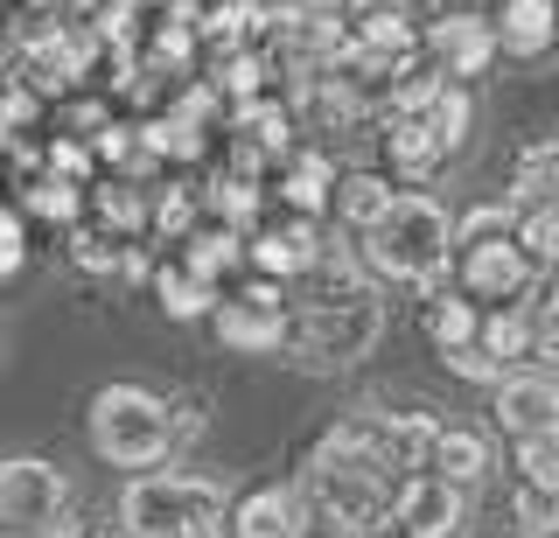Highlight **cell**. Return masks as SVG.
Listing matches in <instances>:
<instances>
[{"instance_id":"8fae6325","label":"cell","mask_w":559,"mask_h":538,"mask_svg":"<svg viewBox=\"0 0 559 538\" xmlns=\"http://www.w3.org/2000/svg\"><path fill=\"white\" fill-rule=\"evenodd\" d=\"M489 420H497V433H511V441H532V433L559 427V378L546 363L503 371L497 385H489Z\"/></svg>"},{"instance_id":"e0dca14e","label":"cell","mask_w":559,"mask_h":538,"mask_svg":"<svg viewBox=\"0 0 559 538\" xmlns=\"http://www.w3.org/2000/svg\"><path fill=\"white\" fill-rule=\"evenodd\" d=\"M392 203H399V182L384 176V168H343V176H336V196H329V217H336V231L357 246V238L371 231Z\"/></svg>"},{"instance_id":"d590c367","label":"cell","mask_w":559,"mask_h":538,"mask_svg":"<svg viewBox=\"0 0 559 538\" xmlns=\"http://www.w3.org/2000/svg\"><path fill=\"white\" fill-rule=\"evenodd\" d=\"M8 8H14V0H0V14H8Z\"/></svg>"},{"instance_id":"52a82bcc","label":"cell","mask_w":559,"mask_h":538,"mask_svg":"<svg viewBox=\"0 0 559 538\" xmlns=\"http://www.w3.org/2000/svg\"><path fill=\"white\" fill-rule=\"evenodd\" d=\"M70 511V476L43 455L0 462V531L8 538H57Z\"/></svg>"},{"instance_id":"7a4b0ae2","label":"cell","mask_w":559,"mask_h":538,"mask_svg":"<svg viewBox=\"0 0 559 538\" xmlns=\"http://www.w3.org/2000/svg\"><path fill=\"white\" fill-rule=\"evenodd\" d=\"M231 490L197 468H147L119 490V538H224Z\"/></svg>"},{"instance_id":"836d02e7","label":"cell","mask_w":559,"mask_h":538,"mask_svg":"<svg viewBox=\"0 0 559 538\" xmlns=\"http://www.w3.org/2000/svg\"><path fill=\"white\" fill-rule=\"evenodd\" d=\"M441 357H448V371H454V378H468V385H497V378H503V363H497V357H483L476 343H462V350H441Z\"/></svg>"},{"instance_id":"ac0fdd59","label":"cell","mask_w":559,"mask_h":538,"mask_svg":"<svg viewBox=\"0 0 559 538\" xmlns=\"http://www.w3.org/2000/svg\"><path fill=\"white\" fill-rule=\"evenodd\" d=\"M427 468L468 497V490H483V482L497 476V441H489L483 427H441V441H433Z\"/></svg>"},{"instance_id":"ba28073f","label":"cell","mask_w":559,"mask_h":538,"mask_svg":"<svg viewBox=\"0 0 559 538\" xmlns=\"http://www.w3.org/2000/svg\"><path fill=\"white\" fill-rule=\"evenodd\" d=\"M419 49L433 57V71H441L448 84H468V92H476V77H489V63H497V28H489L483 8H468V14H427Z\"/></svg>"},{"instance_id":"4316f807","label":"cell","mask_w":559,"mask_h":538,"mask_svg":"<svg viewBox=\"0 0 559 538\" xmlns=\"http://www.w3.org/2000/svg\"><path fill=\"white\" fill-rule=\"evenodd\" d=\"M14 211H22V217H43V224H63V231H70V224H84V189L35 168V176L22 182V203H14Z\"/></svg>"},{"instance_id":"8d00e7d4","label":"cell","mask_w":559,"mask_h":538,"mask_svg":"<svg viewBox=\"0 0 559 538\" xmlns=\"http://www.w3.org/2000/svg\"><path fill=\"white\" fill-rule=\"evenodd\" d=\"M552 538H559V531H552Z\"/></svg>"},{"instance_id":"83f0119b","label":"cell","mask_w":559,"mask_h":538,"mask_svg":"<svg viewBox=\"0 0 559 538\" xmlns=\"http://www.w3.org/2000/svg\"><path fill=\"white\" fill-rule=\"evenodd\" d=\"M511 238L538 273H559V203H518Z\"/></svg>"},{"instance_id":"30bf717a","label":"cell","mask_w":559,"mask_h":538,"mask_svg":"<svg viewBox=\"0 0 559 538\" xmlns=\"http://www.w3.org/2000/svg\"><path fill=\"white\" fill-rule=\"evenodd\" d=\"M322 246H329V231H322L314 217H280V224H259V231L245 238V273L294 287V280H308V273H314Z\"/></svg>"},{"instance_id":"d6986e66","label":"cell","mask_w":559,"mask_h":538,"mask_svg":"<svg viewBox=\"0 0 559 538\" xmlns=\"http://www.w3.org/2000/svg\"><path fill=\"white\" fill-rule=\"evenodd\" d=\"M175 259H182V266L197 273L210 294H224L231 280H245V231H224V224L203 217L197 231L182 238V252H175Z\"/></svg>"},{"instance_id":"277c9868","label":"cell","mask_w":559,"mask_h":538,"mask_svg":"<svg viewBox=\"0 0 559 538\" xmlns=\"http://www.w3.org/2000/svg\"><path fill=\"white\" fill-rule=\"evenodd\" d=\"M384 336V301L349 294V301H294L287 308V363L301 371H349L357 357H371V343Z\"/></svg>"},{"instance_id":"6da1fadb","label":"cell","mask_w":559,"mask_h":538,"mask_svg":"<svg viewBox=\"0 0 559 538\" xmlns=\"http://www.w3.org/2000/svg\"><path fill=\"white\" fill-rule=\"evenodd\" d=\"M357 252H364V273H378V280L433 287L454 259V211L433 189H399V203L357 238Z\"/></svg>"},{"instance_id":"d6a6232c","label":"cell","mask_w":559,"mask_h":538,"mask_svg":"<svg viewBox=\"0 0 559 538\" xmlns=\"http://www.w3.org/2000/svg\"><path fill=\"white\" fill-rule=\"evenodd\" d=\"M511 511H518L524 538H552V531H559V497H538V490H524V482H518Z\"/></svg>"},{"instance_id":"1f68e13d","label":"cell","mask_w":559,"mask_h":538,"mask_svg":"<svg viewBox=\"0 0 559 538\" xmlns=\"http://www.w3.org/2000/svg\"><path fill=\"white\" fill-rule=\"evenodd\" d=\"M22 266H28V217L14 203H0V280H14Z\"/></svg>"},{"instance_id":"8992f818","label":"cell","mask_w":559,"mask_h":538,"mask_svg":"<svg viewBox=\"0 0 559 538\" xmlns=\"http://www.w3.org/2000/svg\"><path fill=\"white\" fill-rule=\"evenodd\" d=\"M538 266L518 252L511 231H454V259H448V287L468 294L476 308H518L532 294Z\"/></svg>"},{"instance_id":"5b68a950","label":"cell","mask_w":559,"mask_h":538,"mask_svg":"<svg viewBox=\"0 0 559 538\" xmlns=\"http://www.w3.org/2000/svg\"><path fill=\"white\" fill-rule=\"evenodd\" d=\"M301 511H308V538H392V482L364 476V468L301 462Z\"/></svg>"},{"instance_id":"f1b7e54d","label":"cell","mask_w":559,"mask_h":538,"mask_svg":"<svg viewBox=\"0 0 559 538\" xmlns=\"http://www.w3.org/2000/svg\"><path fill=\"white\" fill-rule=\"evenodd\" d=\"M511 462H518V482L538 497H559V427L532 433V441H511Z\"/></svg>"},{"instance_id":"cb8c5ba5","label":"cell","mask_w":559,"mask_h":538,"mask_svg":"<svg viewBox=\"0 0 559 538\" xmlns=\"http://www.w3.org/2000/svg\"><path fill=\"white\" fill-rule=\"evenodd\" d=\"M197 224H203V189H197V182L175 176V182H162V189L147 196V238H162V246H182Z\"/></svg>"},{"instance_id":"4fadbf2b","label":"cell","mask_w":559,"mask_h":538,"mask_svg":"<svg viewBox=\"0 0 559 538\" xmlns=\"http://www.w3.org/2000/svg\"><path fill=\"white\" fill-rule=\"evenodd\" d=\"M336 176H343V168L329 162L322 147H308V141H294V147L273 162V189H280V203H287V217H314V224L329 217Z\"/></svg>"},{"instance_id":"d4e9b609","label":"cell","mask_w":559,"mask_h":538,"mask_svg":"<svg viewBox=\"0 0 559 538\" xmlns=\"http://www.w3.org/2000/svg\"><path fill=\"white\" fill-rule=\"evenodd\" d=\"M511 203H559V133H538V141L518 147Z\"/></svg>"},{"instance_id":"4dcf8cb0","label":"cell","mask_w":559,"mask_h":538,"mask_svg":"<svg viewBox=\"0 0 559 538\" xmlns=\"http://www.w3.org/2000/svg\"><path fill=\"white\" fill-rule=\"evenodd\" d=\"M70 266L78 273H119V238L98 231V224H70Z\"/></svg>"},{"instance_id":"44dd1931","label":"cell","mask_w":559,"mask_h":538,"mask_svg":"<svg viewBox=\"0 0 559 538\" xmlns=\"http://www.w3.org/2000/svg\"><path fill=\"white\" fill-rule=\"evenodd\" d=\"M259 211H266V189H259L252 176H231V168H217V176L203 182V217L224 224V231H245V238H252L259 224H266Z\"/></svg>"},{"instance_id":"484cf974","label":"cell","mask_w":559,"mask_h":538,"mask_svg":"<svg viewBox=\"0 0 559 538\" xmlns=\"http://www.w3.org/2000/svg\"><path fill=\"white\" fill-rule=\"evenodd\" d=\"M147 280H154V301H162V315H175V322H203L210 308H217V294H210L197 273L182 266V259H162Z\"/></svg>"},{"instance_id":"5bb4252c","label":"cell","mask_w":559,"mask_h":538,"mask_svg":"<svg viewBox=\"0 0 559 538\" xmlns=\"http://www.w3.org/2000/svg\"><path fill=\"white\" fill-rule=\"evenodd\" d=\"M210 328H217V343L238 350V357H280L287 350V308H252L245 294H217Z\"/></svg>"},{"instance_id":"e575fe53","label":"cell","mask_w":559,"mask_h":538,"mask_svg":"<svg viewBox=\"0 0 559 538\" xmlns=\"http://www.w3.org/2000/svg\"><path fill=\"white\" fill-rule=\"evenodd\" d=\"M203 420H210V406H203V398H168V427H175V447H182V441H197V433H203Z\"/></svg>"},{"instance_id":"9c48e42d","label":"cell","mask_w":559,"mask_h":538,"mask_svg":"<svg viewBox=\"0 0 559 538\" xmlns=\"http://www.w3.org/2000/svg\"><path fill=\"white\" fill-rule=\"evenodd\" d=\"M462 525H468V497L433 468H413V476L392 482V538H454Z\"/></svg>"},{"instance_id":"603a6c76","label":"cell","mask_w":559,"mask_h":538,"mask_svg":"<svg viewBox=\"0 0 559 538\" xmlns=\"http://www.w3.org/2000/svg\"><path fill=\"white\" fill-rule=\"evenodd\" d=\"M476 350L497 357L503 371H524L538 357V322L524 308H483V328H476Z\"/></svg>"},{"instance_id":"ffe728a7","label":"cell","mask_w":559,"mask_h":538,"mask_svg":"<svg viewBox=\"0 0 559 538\" xmlns=\"http://www.w3.org/2000/svg\"><path fill=\"white\" fill-rule=\"evenodd\" d=\"M84 217H92L98 231H112L119 246H140V238H147V189L127 182V176H98L84 189Z\"/></svg>"},{"instance_id":"7402d4cb","label":"cell","mask_w":559,"mask_h":538,"mask_svg":"<svg viewBox=\"0 0 559 538\" xmlns=\"http://www.w3.org/2000/svg\"><path fill=\"white\" fill-rule=\"evenodd\" d=\"M419 328H427L433 350H462V343H476L483 308L468 301V294H454V287L433 280V287H427V301H419Z\"/></svg>"},{"instance_id":"f546056e","label":"cell","mask_w":559,"mask_h":538,"mask_svg":"<svg viewBox=\"0 0 559 538\" xmlns=\"http://www.w3.org/2000/svg\"><path fill=\"white\" fill-rule=\"evenodd\" d=\"M419 119H427V127H433V133L448 141V154H462L468 127H476V92H468V84H448V92L433 98V106L419 112Z\"/></svg>"},{"instance_id":"9a60e30c","label":"cell","mask_w":559,"mask_h":538,"mask_svg":"<svg viewBox=\"0 0 559 538\" xmlns=\"http://www.w3.org/2000/svg\"><path fill=\"white\" fill-rule=\"evenodd\" d=\"M489 28H497V57L538 63L559 43V0H497Z\"/></svg>"},{"instance_id":"2e32d148","label":"cell","mask_w":559,"mask_h":538,"mask_svg":"<svg viewBox=\"0 0 559 538\" xmlns=\"http://www.w3.org/2000/svg\"><path fill=\"white\" fill-rule=\"evenodd\" d=\"M224 538H308V511L294 490H245L231 497V517H224Z\"/></svg>"},{"instance_id":"3957f363","label":"cell","mask_w":559,"mask_h":538,"mask_svg":"<svg viewBox=\"0 0 559 538\" xmlns=\"http://www.w3.org/2000/svg\"><path fill=\"white\" fill-rule=\"evenodd\" d=\"M84 427H92V455L105 468H133V476H147V468H162L175 455L168 398L147 392V385H105V392H92Z\"/></svg>"},{"instance_id":"7c38bea8","label":"cell","mask_w":559,"mask_h":538,"mask_svg":"<svg viewBox=\"0 0 559 538\" xmlns=\"http://www.w3.org/2000/svg\"><path fill=\"white\" fill-rule=\"evenodd\" d=\"M378 154H384V176H392L399 189H427L454 162L448 141L419 112H392V119H384V127H378Z\"/></svg>"}]
</instances>
